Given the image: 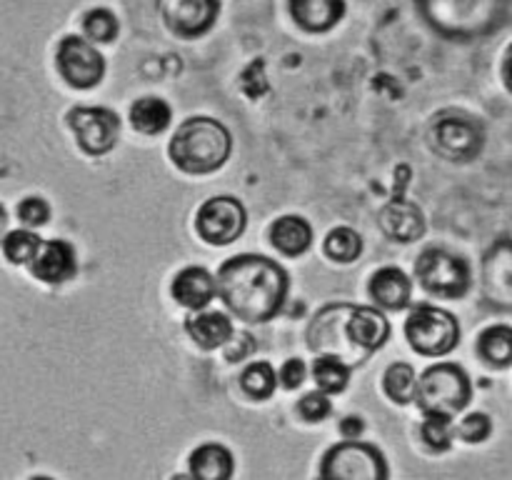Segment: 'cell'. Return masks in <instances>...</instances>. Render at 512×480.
<instances>
[{
	"label": "cell",
	"mask_w": 512,
	"mask_h": 480,
	"mask_svg": "<svg viewBox=\"0 0 512 480\" xmlns=\"http://www.w3.org/2000/svg\"><path fill=\"white\" fill-rule=\"evenodd\" d=\"M288 285V273L265 255H235L218 273L220 298L243 323H265L278 315Z\"/></svg>",
	"instance_id": "6da1fadb"
},
{
	"label": "cell",
	"mask_w": 512,
	"mask_h": 480,
	"mask_svg": "<svg viewBox=\"0 0 512 480\" xmlns=\"http://www.w3.org/2000/svg\"><path fill=\"white\" fill-rule=\"evenodd\" d=\"M233 150V138L220 120L213 118H190L175 130L170 140V160L183 173L205 175L223 168Z\"/></svg>",
	"instance_id": "7a4b0ae2"
},
{
	"label": "cell",
	"mask_w": 512,
	"mask_h": 480,
	"mask_svg": "<svg viewBox=\"0 0 512 480\" xmlns=\"http://www.w3.org/2000/svg\"><path fill=\"white\" fill-rule=\"evenodd\" d=\"M473 398V385L465 370L453 363H438L423 373L415 385V400L425 413L455 415Z\"/></svg>",
	"instance_id": "3957f363"
},
{
	"label": "cell",
	"mask_w": 512,
	"mask_h": 480,
	"mask_svg": "<svg viewBox=\"0 0 512 480\" xmlns=\"http://www.w3.org/2000/svg\"><path fill=\"white\" fill-rule=\"evenodd\" d=\"M405 335L418 353L438 358V355H448L458 345L460 325L448 310L420 305L410 313L408 323H405Z\"/></svg>",
	"instance_id": "277c9868"
},
{
	"label": "cell",
	"mask_w": 512,
	"mask_h": 480,
	"mask_svg": "<svg viewBox=\"0 0 512 480\" xmlns=\"http://www.w3.org/2000/svg\"><path fill=\"white\" fill-rule=\"evenodd\" d=\"M418 280L438 298H463L470 290V268L460 255L443 248L425 250L415 265Z\"/></svg>",
	"instance_id": "5b68a950"
},
{
	"label": "cell",
	"mask_w": 512,
	"mask_h": 480,
	"mask_svg": "<svg viewBox=\"0 0 512 480\" xmlns=\"http://www.w3.org/2000/svg\"><path fill=\"white\" fill-rule=\"evenodd\" d=\"M320 475L340 480H383L388 478V465L378 448L350 440V443H340L325 453Z\"/></svg>",
	"instance_id": "8992f818"
},
{
	"label": "cell",
	"mask_w": 512,
	"mask_h": 480,
	"mask_svg": "<svg viewBox=\"0 0 512 480\" xmlns=\"http://www.w3.org/2000/svg\"><path fill=\"white\" fill-rule=\"evenodd\" d=\"M198 235L210 245H228L238 240L245 230V208L230 195H218L200 205L195 215Z\"/></svg>",
	"instance_id": "52a82bcc"
},
{
	"label": "cell",
	"mask_w": 512,
	"mask_h": 480,
	"mask_svg": "<svg viewBox=\"0 0 512 480\" xmlns=\"http://www.w3.org/2000/svg\"><path fill=\"white\" fill-rule=\"evenodd\" d=\"M430 143L438 155L463 163V160H473L478 155L480 145H483V133H480L478 123L470 120L468 115L448 113L440 115L433 123Z\"/></svg>",
	"instance_id": "ba28073f"
},
{
	"label": "cell",
	"mask_w": 512,
	"mask_h": 480,
	"mask_svg": "<svg viewBox=\"0 0 512 480\" xmlns=\"http://www.w3.org/2000/svg\"><path fill=\"white\" fill-rule=\"evenodd\" d=\"M55 60H58V70L65 78V83L73 85V88H95L103 80V55L93 48V43L78 38V35H65L60 40Z\"/></svg>",
	"instance_id": "9c48e42d"
},
{
	"label": "cell",
	"mask_w": 512,
	"mask_h": 480,
	"mask_svg": "<svg viewBox=\"0 0 512 480\" xmlns=\"http://www.w3.org/2000/svg\"><path fill=\"white\" fill-rule=\"evenodd\" d=\"M68 125L88 155H103L118 143L120 120L108 108H73L68 113Z\"/></svg>",
	"instance_id": "30bf717a"
},
{
	"label": "cell",
	"mask_w": 512,
	"mask_h": 480,
	"mask_svg": "<svg viewBox=\"0 0 512 480\" xmlns=\"http://www.w3.org/2000/svg\"><path fill=\"white\" fill-rule=\"evenodd\" d=\"M218 13L220 0H173L165 18L180 38H198L213 28Z\"/></svg>",
	"instance_id": "8fae6325"
},
{
	"label": "cell",
	"mask_w": 512,
	"mask_h": 480,
	"mask_svg": "<svg viewBox=\"0 0 512 480\" xmlns=\"http://www.w3.org/2000/svg\"><path fill=\"white\" fill-rule=\"evenodd\" d=\"M380 228L398 243H413L425 233V215L410 200L395 198L380 210Z\"/></svg>",
	"instance_id": "7c38bea8"
},
{
	"label": "cell",
	"mask_w": 512,
	"mask_h": 480,
	"mask_svg": "<svg viewBox=\"0 0 512 480\" xmlns=\"http://www.w3.org/2000/svg\"><path fill=\"white\" fill-rule=\"evenodd\" d=\"M75 250L68 240H50L40 245L33 258L35 278L48 285H60L75 275Z\"/></svg>",
	"instance_id": "4fadbf2b"
},
{
	"label": "cell",
	"mask_w": 512,
	"mask_h": 480,
	"mask_svg": "<svg viewBox=\"0 0 512 480\" xmlns=\"http://www.w3.org/2000/svg\"><path fill=\"white\" fill-rule=\"evenodd\" d=\"M348 313L350 318L345 333H348L350 343L363 350H378L388 343L390 323L385 320V315L380 310L360 305V308L348 310Z\"/></svg>",
	"instance_id": "5bb4252c"
},
{
	"label": "cell",
	"mask_w": 512,
	"mask_h": 480,
	"mask_svg": "<svg viewBox=\"0 0 512 480\" xmlns=\"http://www.w3.org/2000/svg\"><path fill=\"white\" fill-rule=\"evenodd\" d=\"M290 15L308 33H325L345 15V0H290Z\"/></svg>",
	"instance_id": "9a60e30c"
},
{
	"label": "cell",
	"mask_w": 512,
	"mask_h": 480,
	"mask_svg": "<svg viewBox=\"0 0 512 480\" xmlns=\"http://www.w3.org/2000/svg\"><path fill=\"white\" fill-rule=\"evenodd\" d=\"M370 298L388 310H403L408 308L410 298H413V280L403 273L400 268H380L370 278Z\"/></svg>",
	"instance_id": "2e32d148"
},
{
	"label": "cell",
	"mask_w": 512,
	"mask_h": 480,
	"mask_svg": "<svg viewBox=\"0 0 512 480\" xmlns=\"http://www.w3.org/2000/svg\"><path fill=\"white\" fill-rule=\"evenodd\" d=\"M170 293H173V298L178 300L180 305H185V308L200 310L213 300L215 280L208 270L193 265V268H185L175 275Z\"/></svg>",
	"instance_id": "e0dca14e"
},
{
	"label": "cell",
	"mask_w": 512,
	"mask_h": 480,
	"mask_svg": "<svg viewBox=\"0 0 512 480\" xmlns=\"http://www.w3.org/2000/svg\"><path fill=\"white\" fill-rule=\"evenodd\" d=\"M270 243L283 255H303L313 245V228L300 215H283L270 228Z\"/></svg>",
	"instance_id": "ac0fdd59"
},
{
	"label": "cell",
	"mask_w": 512,
	"mask_h": 480,
	"mask_svg": "<svg viewBox=\"0 0 512 480\" xmlns=\"http://www.w3.org/2000/svg\"><path fill=\"white\" fill-rule=\"evenodd\" d=\"M190 338L205 350L220 348L225 340H230L233 335V323L228 320V315L218 313V310H210V313H198L190 315L188 323H185Z\"/></svg>",
	"instance_id": "d6986e66"
},
{
	"label": "cell",
	"mask_w": 512,
	"mask_h": 480,
	"mask_svg": "<svg viewBox=\"0 0 512 480\" xmlns=\"http://www.w3.org/2000/svg\"><path fill=\"white\" fill-rule=\"evenodd\" d=\"M233 468V453H230L225 445H200V448L193 450V455H190V470H193V475H198V478L225 480L233 475Z\"/></svg>",
	"instance_id": "ffe728a7"
},
{
	"label": "cell",
	"mask_w": 512,
	"mask_h": 480,
	"mask_svg": "<svg viewBox=\"0 0 512 480\" xmlns=\"http://www.w3.org/2000/svg\"><path fill=\"white\" fill-rule=\"evenodd\" d=\"M170 118H173V110L163 98H140L130 108V123L145 135L163 133L170 125Z\"/></svg>",
	"instance_id": "44dd1931"
},
{
	"label": "cell",
	"mask_w": 512,
	"mask_h": 480,
	"mask_svg": "<svg viewBox=\"0 0 512 480\" xmlns=\"http://www.w3.org/2000/svg\"><path fill=\"white\" fill-rule=\"evenodd\" d=\"M478 350L485 358V363L490 365H510L512 360V330L508 325H495V328H488L478 340Z\"/></svg>",
	"instance_id": "7402d4cb"
},
{
	"label": "cell",
	"mask_w": 512,
	"mask_h": 480,
	"mask_svg": "<svg viewBox=\"0 0 512 480\" xmlns=\"http://www.w3.org/2000/svg\"><path fill=\"white\" fill-rule=\"evenodd\" d=\"M415 385H418V380H415L413 365L393 363L388 370H385L383 388H385V393H388V398H393L395 403H400V405L413 403Z\"/></svg>",
	"instance_id": "603a6c76"
},
{
	"label": "cell",
	"mask_w": 512,
	"mask_h": 480,
	"mask_svg": "<svg viewBox=\"0 0 512 480\" xmlns=\"http://www.w3.org/2000/svg\"><path fill=\"white\" fill-rule=\"evenodd\" d=\"M363 253V240L353 228H335L325 238V255L335 263H353Z\"/></svg>",
	"instance_id": "cb8c5ba5"
},
{
	"label": "cell",
	"mask_w": 512,
	"mask_h": 480,
	"mask_svg": "<svg viewBox=\"0 0 512 480\" xmlns=\"http://www.w3.org/2000/svg\"><path fill=\"white\" fill-rule=\"evenodd\" d=\"M313 375L315 383H318V388L323 390V393H340V390H345V385H348L350 380L348 365L340 363L338 358H328V355L315 360Z\"/></svg>",
	"instance_id": "d4e9b609"
},
{
	"label": "cell",
	"mask_w": 512,
	"mask_h": 480,
	"mask_svg": "<svg viewBox=\"0 0 512 480\" xmlns=\"http://www.w3.org/2000/svg\"><path fill=\"white\" fill-rule=\"evenodd\" d=\"M243 390L255 400H268L273 395L275 385H278V375H275L273 365L268 363H253L240 378Z\"/></svg>",
	"instance_id": "484cf974"
},
{
	"label": "cell",
	"mask_w": 512,
	"mask_h": 480,
	"mask_svg": "<svg viewBox=\"0 0 512 480\" xmlns=\"http://www.w3.org/2000/svg\"><path fill=\"white\" fill-rule=\"evenodd\" d=\"M38 248L40 238L35 233H30V230H13V233H8L3 238L5 258L15 265L30 263L35 258V253H38Z\"/></svg>",
	"instance_id": "4316f807"
},
{
	"label": "cell",
	"mask_w": 512,
	"mask_h": 480,
	"mask_svg": "<svg viewBox=\"0 0 512 480\" xmlns=\"http://www.w3.org/2000/svg\"><path fill=\"white\" fill-rule=\"evenodd\" d=\"M83 30L95 43H113L118 35V18L108 8H93L83 15Z\"/></svg>",
	"instance_id": "83f0119b"
},
{
	"label": "cell",
	"mask_w": 512,
	"mask_h": 480,
	"mask_svg": "<svg viewBox=\"0 0 512 480\" xmlns=\"http://www.w3.org/2000/svg\"><path fill=\"white\" fill-rule=\"evenodd\" d=\"M423 440L430 450H443L450 448L453 443V428H450V415H438V413H428V420L423 423Z\"/></svg>",
	"instance_id": "f1b7e54d"
},
{
	"label": "cell",
	"mask_w": 512,
	"mask_h": 480,
	"mask_svg": "<svg viewBox=\"0 0 512 480\" xmlns=\"http://www.w3.org/2000/svg\"><path fill=\"white\" fill-rule=\"evenodd\" d=\"M493 425H490V418L485 413H473L460 423L458 433L465 443H483L485 438L490 435Z\"/></svg>",
	"instance_id": "f546056e"
},
{
	"label": "cell",
	"mask_w": 512,
	"mask_h": 480,
	"mask_svg": "<svg viewBox=\"0 0 512 480\" xmlns=\"http://www.w3.org/2000/svg\"><path fill=\"white\" fill-rule=\"evenodd\" d=\"M330 410H333V405H330V400L325 398L323 393H308L303 395L298 403V413L303 415L305 420H313V423L328 418Z\"/></svg>",
	"instance_id": "4dcf8cb0"
},
{
	"label": "cell",
	"mask_w": 512,
	"mask_h": 480,
	"mask_svg": "<svg viewBox=\"0 0 512 480\" xmlns=\"http://www.w3.org/2000/svg\"><path fill=\"white\" fill-rule=\"evenodd\" d=\"M50 208L43 198L33 195V198H25L23 203L18 205V218L23 220L25 225H43L48 223Z\"/></svg>",
	"instance_id": "1f68e13d"
},
{
	"label": "cell",
	"mask_w": 512,
	"mask_h": 480,
	"mask_svg": "<svg viewBox=\"0 0 512 480\" xmlns=\"http://www.w3.org/2000/svg\"><path fill=\"white\" fill-rule=\"evenodd\" d=\"M280 380H283V385L288 390L293 388H300L305 380V363L300 358H293L288 360V363L283 365V370H280Z\"/></svg>",
	"instance_id": "d6a6232c"
},
{
	"label": "cell",
	"mask_w": 512,
	"mask_h": 480,
	"mask_svg": "<svg viewBox=\"0 0 512 480\" xmlns=\"http://www.w3.org/2000/svg\"><path fill=\"white\" fill-rule=\"evenodd\" d=\"M360 430H363V423H360V418H345L343 435H353V438H358Z\"/></svg>",
	"instance_id": "836d02e7"
},
{
	"label": "cell",
	"mask_w": 512,
	"mask_h": 480,
	"mask_svg": "<svg viewBox=\"0 0 512 480\" xmlns=\"http://www.w3.org/2000/svg\"><path fill=\"white\" fill-rule=\"evenodd\" d=\"M3 230H5V210L0 205V238H3Z\"/></svg>",
	"instance_id": "e575fe53"
}]
</instances>
